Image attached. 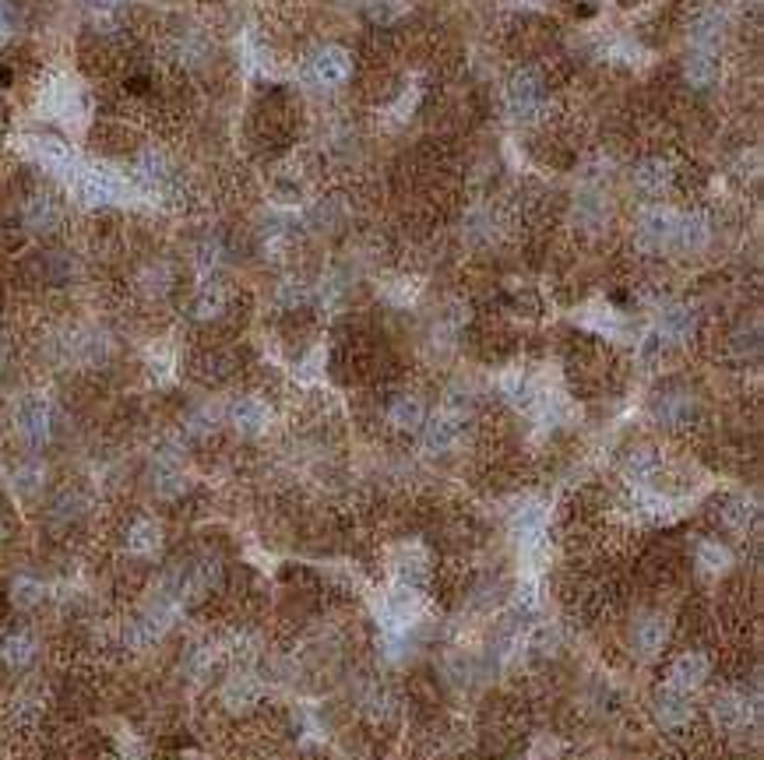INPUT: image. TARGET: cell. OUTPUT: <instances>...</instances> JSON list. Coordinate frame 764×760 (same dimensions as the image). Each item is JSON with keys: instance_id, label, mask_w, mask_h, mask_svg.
<instances>
[{"instance_id": "1", "label": "cell", "mask_w": 764, "mask_h": 760, "mask_svg": "<svg viewBox=\"0 0 764 760\" xmlns=\"http://www.w3.org/2000/svg\"><path fill=\"white\" fill-rule=\"evenodd\" d=\"M546 106V78L536 67H522L515 78L507 81V110L515 120L539 117Z\"/></svg>"}, {"instance_id": "2", "label": "cell", "mask_w": 764, "mask_h": 760, "mask_svg": "<svg viewBox=\"0 0 764 760\" xmlns=\"http://www.w3.org/2000/svg\"><path fill=\"white\" fill-rule=\"evenodd\" d=\"M427 616V602L412 585H395L391 595L384 599V630L388 634H409V627H416Z\"/></svg>"}, {"instance_id": "3", "label": "cell", "mask_w": 764, "mask_h": 760, "mask_svg": "<svg viewBox=\"0 0 764 760\" xmlns=\"http://www.w3.org/2000/svg\"><path fill=\"white\" fill-rule=\"evenodd\" d=\"M708 673H712V662H708L701 651H684V655H676L673 662H669L666 687L691 697L708 683Z\"/></svg>"}, {"instance_id": "4", "label": "cell", "mask_w": 764, "mask_h": 760, "mask_svg": "<svg viewBox=\"0 0 764 760\" xmlns=\"http://www.w3.org/2000/svg\"><path fill=\"white\" fill-rule=\"evenodd\" d=\"M673 229H676V212L662 205H652L638 215V243L645 250H666L673 247Z\"/></svg>"}, {"instance_id": "5", "label": "cell", "mask_w": 764, "mask_h": 760, "mask_svg": "<svg viewBox=\"0 0 764 760\" xmlns=\"http://www.w3.org/2000/svg\"><path fill=\"white\" fill-rule=\"evenodd\" d=\"M310 78L324 88H335V85H346L349 81V71H353V60L342 46H321V50L310 57Z\"/></svg>"}, {"instance_id": "6", "label": "cell", "mask_w": 764, "mask_h": 760, "mask_svg": "<svg viewBox=\"0 0 764 760\" xmlns=\"http://www.w3.org/2000/svg\"><path fill=\"white\" fill-rule=\"evenodd\" d=\"M754 715H757L754 701H750L747 694H740V690H722V694H715L712 718L722 725V729H729V732L747 729V725L754 722Z\"/></svg>"}, {"instance_id": "7", "label": "cell", "mask_w": 764, "mask_h": 760, "mask_svg": "<svg viewBox=\"0 0 764 760\" xmlns=\"http://www.w3.org/2000/svg\"><path fill=\"white\" fill-rule=\"evenodd\" d=\"M430 570V549L419 542H402L391 549V574L398 578V585H416L419 578H427Z\"/></svg>"}, {"instance_id": "8", "label": "cell", "mask_w": 764, "mask_h": 760, "mask_svg": "<svg viewBox=\"0 0 764 760\" xmlns=\"http://www.w3.org/2000/svg\"><path fill=\"white\" fill-rule=\"evenodd\" d=\"M419 433H423V447H427L430 454H444L462 440V416L451 409L437 412V416H430L427 423H423Z\"/></svg>"}, {"instance_id": "9", "label": "cell", "mask_w": 764, "mask_h": 760, "mask_svg": "<svg viewBox=\"0 0 764 760\" xmlns=\"http://www.w3.org/2000/svg\"><path fill=\"white\" fill-rule=\"evenodd\" d=\"M634 651H638L645 662H652V658L662 655V648H666L669 641V620L662 613H648L641 616L638 623H634Z\"/></svg>"}, {"instance_id": "10", "label": "cell", "mask_w": 764, "mask_h": 760, "mask_svg": "<svg viewBox=\"0 0 764 760\" xmlns=\"http://www.w3.org/2000/svg\"><path fill=\"white\" fill-rule=\"evenodd\" d=\"M50 423H53L50 405H46L43 398H25V402L18 405L15 426L29 444H46V440H50Z\"/></svg>"}, {"instance_id": "11", "label": "cell", "mask_w": 764, "mask_h": 760, "mask_svg": "<svg viewBox=\"0 0 764 760\" xmlns=\"http://www.w3.org/2000/svg\"><path fill=\"white\" fill-rule=\"evenodd\" d=\"M268 423H272V412L261 398H236L229 405V426L243 437H258V433L268 430Z\"/></svg>"}, {"instance_id": "12", "label": "cell", "mask_w": 764, "mask_h": 760, "mask_svg": "<svg viewBox=\"0 0 764 760\" xmlns=\"http://www.w3.org/2000/svg\"><path fill=\"white\" fill-rule=\"evenodd\" d=\"M694 412H698V405H694V398L687 395V391H666V395H659L652 402V416L655 423L669 426V430H680V426H691Z\"/></svg>"}, {"instance_id": "13", "label": "cell", "mask_w": 764, "mask_h": 760, "mask_svg": "<svg viewBox=\"0 0 764 760\" xmlns=\"http://www.w3.org/2000/svg\"><path fill=\"white\" fill-rule=\"evenodd\" d=\"M388 426L398 433H419L423 423H427V405L419 395H395L388 402Z\"/></svg>"}, {"instance_id": "14", "label": "cell", "mask_w": 764, "mask_h": 760, "mask_svg": "<svg viewBox=\"0 0 764 760\" xmlns=\"http://www.w3.org/2000/svg\"><path fill=\"white\" fill-rule=\"evenodd\" d=\"M708 240H712V226H708L705 215H698V212L676 215L673 247H680L684 254H698V250L708 247Z\"/></svg>"}, {"instance_id": "15", "label": "cell", "mask_w": 764, "mask_h": 760, "mask_svg": "<svg viewBox=\"0 0 764 760\" xmlns=\"http://www.w3.org/2000/svg\"><path fill=\"white\" fill-rule=\"evenodd\" d=\"M655 335L666 342H687L694 335V310L684 303H666L655 317Z\"/></svg>"}, {"instance_id": "16", "label": "cell", "mask_w": 764, "mask_h": 760, "mask_svg": "<svg viewBox=\"0 0 764 760\" xmlns=\"http://www.w3.org/2000/svg\"><path fill=\"white\" fill-rule=\"evenodd\" d=\"M261 701V680L254 673H233L222 683V704L229 711H247Z\"/></svg>"}, {"instance_id": "17", "label": "cell", "mask_w": 764, "mask_h": 760, "mask_svg": "<svg viewBox=\"0 0 764 760\" xmlns=\"http://www.w3.org/2000/svg\"><path fill=\"white\" fill-rule=\"evenodd\" d=\"M694 715L691 708V697L687 694H676V690L662 687L659 694H655V718H659L662 729H680V725H687Z\"/></svg>"}, {"instance_id": "18", "label": "cell", "mask_w": 764, "mask_h": 760, "mask_svg": "<svg viewBox=\"0 0 764 760\" xmlns=\"http://www.w3.org/2000/svg\"><path fill=\"white\" fill-rule=\"evenodd\" d=\"M634 183L641 187V194L659 198V194H666V190L676 183V166L666 159H645L638 169H634Z\"/></svg>"}, {"instance_id": "19", "label": "cell", "mask_w": 764, "mask_h": 760, "mask_svg": "<svg viewBox=\"0 0 764 760\" xmlns=\"http://www.w3.org/2000/svg\"><path fill=\"white\" fill-rule=\"evenodd\" d=\"M694 560H698V570L701 574H708V578H719V574H729V567H733V549L726 546V542L719 539H701L698 542V553H694Z\"/></svg>"}, {"instance_id": "20", "label": "cell", "mask_w": 764, "mask_h": 760, "mask_svg": "<svg viewBox=\"0 0 764 760\" xmlns=\"http://www.w3.org/2000/svg\"><path fill=\"white\" fill-rule=\"evenodd\" d=\"M36 651H39V644L29 630H11V634H4V641H0V658H4V665H11V669H25V665H32Z\"/></svg>"}, {"instance_id": "21", "label": "cell", "mask_w": 764, "mask_h": 760, "mask_svg": "<svg viewBox=\"0 0 764 760\" xmlns=\"http://www.w3.org/2000/svg\"><path fill=\"white\" fill-rule=\"evenodd\" d=\"M655 472H659V454H655V447L638 444V447H631V451L624 454V475L631 479L634 486L652 483Z\"/></svg>"}, {"instance_id": "22", "label": "cell", "mask_w": 764, "mask_h": 760, "mask_svg": "<svg viewBox=\"0 0 764 760\" xmlns=\"http://www.w3.org/2000/svg\"><path fill=\"white\" fill-rule=\"evenodd\" d=\"M684 78L687 85L694 88H708L715 78H719V57L712 50H691V57L684 60Z\"/></svg>"}, {"instance_id": "23", "label": "cell", "mask_w": 764, "mask_h": 760, "mask_svg": "<svg viewBox=\"0 0 764 760\" xmlns=\"http://www.w3.org/2000/svg\"><path fill=\"white\" fill-rule=\"evenodd\" d=\"M162 549V528L155 525V521L141 518L131 525V532H127V553L134 556H155Z\"/></svg>"}, {"instance_id": "24", "label": "cell", "mask_w": 764, "mask_h": 760, "mask_svg": "<svg viewBox=\"0 0 764 760\" xmlns=\"http://www.w3.org/2000/svg\"><path fill=\"white\" fill-rule=\"evenodd\" d=\"M360 708H363V715L374 718V722H388V718L395 715L398 701H395V694H391L388 687L370 683V687L363 690V697H360Z\"/></svg>"}, {"instance_id": "25", "label": "cell", "mask_w": 764, "mask_h": 760, "mask_svg": "<svg viewBox=\"0 0 764 760\" xmlns=\"http://www.w3.org/2000/svg\"><path fill=\"white\" fill-rule=\"evenodd\" d=\"M722 521H726L733 532H747L757 521V504L747 497H729L726 504H722Z\"/></svg>"}, {"instance_id": "26", "label": "cell", "mask_w": 764, "mask_h": 760, "mask_svg": "<svg viewBox=\"0 0 764 760\" xmlns=\"http://www.w3.org/2000/svg\"><path fill=\"white\" fill-rule=\"evenodd\" d=\"M691 36H694V43H698L701 50H708L712 43H719V36H722V18L715 15V11H701V15H694Z\"/></svg>"}, {"instance_id": "27", "label": "cell", "mask_w": 764, "mask_h": 760, "mask_svg": "<svg viewBox=\"0 0 764 760\" xmlns=\"http://www.w3.org/2000/svg\"><path fill=\"white\" fill-rule=\"evenodd\" d=\"M226 310V293H222L219 285H201V293L194 296V317L201 321H212Z\"/></svg>"}, {"instance_id": "28", "label": "cell", "mask_w": 764, "mask_h": 760, "mask_svg": "<svg viewBox=\"0 0 764 760\" xmlns=\"http://www.w3.org/2000/svg\"><path fill=\"white\" fill-rule=\"evenodd\" d=\"M43 599H46L43 581H36V578H18L15 585H11V602H15L18 609H36Z\"/></svg>"}, {"instance_id": "29", "label": "cell", "mask_w": 764, "mask_h": 760, "mask_svg": "<svg viewBox=\"0 0 764 760\" xmlns=\"http://www.w3.org/2000/svg\"><path fill=\"white\" fill-rule=\"evenodd\" d=\"M25 219H29V226L36 229V233H46V229L57 226V208H53L46 198H36L29 208H25Z\"/></svg>"}, {"instance_id": "30", "label": "cell", "mask_w": 764, "mask_h": 760, "mask_svg": "<svg viewBox=\"0 0 764 760\" xmlns=\"http://www.w3.org/2000/svg\"><path fill=\"white\" fill-rule=\"evenodd\" d=\"M169 282H173V275H169L166 264H152V268H145V275H141V289H145L148 296H162L169 289Z\"/></svg>"}, {"instance_id": "31", "label": "cell", "mask_w": 764, "mask_h": 760, "mask_svg": "<svg viewBox=\"0 0 764 760\" xmlns=\"http://www.w3.org/2000/svg\"><path fill=\"white\" fill-rule=\"evenodd\" d=\"M39 483H43V468L39 465H25L15 472V490L22 493V497H32V493L39 490Z\"/></svg>"}, {"instance_id": "32", "label": "cell", "mask_w": 764, "mask_h": 760, "mask_svg": "<svg viewBox=\"0 0 764 760\" xmlns=\"http://www.w3.org/2000/svg\"><path fill=\"white\" fill-rule=\"evenodd\" d=\"M518 606H525V609H536V585H532V581H525V585H518Z\"/></svg>"}, {"instance_id": "33", "label": "cell", "mask_w": 764, "mask_h": 760, "mask_svg": "<svg viewBox=\"0 0 764 760\" xmlns=\"http://www.w3.org/2000/svg\"><path fill=\"white\" fill-rule=\"evenodd\" d=\"M8 85H15V67L0 64V88H8Z\"/></svg>"}, {"instance_id": "34", "label": "cell", "mask_w": 764, "mask_h": 760, "mask_svg": "<svg viewBox=\"0 0 764 760\" xmlns=\"http://www.w3.org/2000/svg\"><path fill=\"white\" fill-rule=\"evenodd\" d=\"M99 4H117V0H99Z\"/></svg>"}]
</instances>
